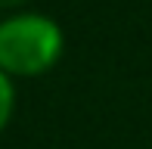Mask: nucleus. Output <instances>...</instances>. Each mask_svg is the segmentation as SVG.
Returning a JSON list of instances; mask_svg holds the SVG:
<instances>
[{"instance_id":"obj_1","label":"nucleus","mask_w":152,"mask_h":149,"mask_svg":"<svg viewBox=\"0 0 152 149\" xmlns=\"http://www.w3.org/2000/svg\"><path fill=\"white\" fill-rule=\"evenodd\" d=\"M65 34L44 12H12L0 22V69L10 78H40L62 59Z\"/></svg>"},{"instance_id":"obj_2","label":"nucleus","mask_w":152,"mask_h":149,"mask_svg":"<svg viewBox=\"0 0 152 149\" xmlns=\"http://www.w3.org/2000/svg\"><path fill=\"white\" fill-rule=\"evenodd\" d=\"M12 109H16V84H12L10 74L0 69V131L10 124Z\"/></svg>"},{"instance_id":"obj_3","label":"nucleus","mask_w":152,"mask_h":149,"mask_svg":"<svg viewBox=\"0 0 152 149\" xmlns=\"http://www.w3.org/2000/svg\"><path fill=\"white\" fill-rule=\"evenodd\" d=\"M25 3H31V0H0V9H12L16 12V9H22Z\"/></svg>"}]
</instances>
